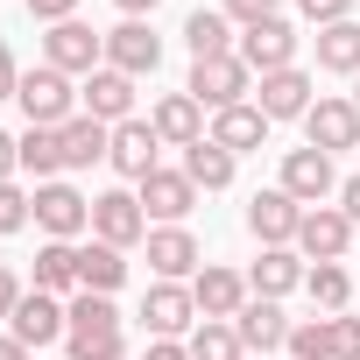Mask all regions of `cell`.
Here are the masks:
<instances>
[{"instance_id": "cell-1", "label": "cell", "mask_w": 360, "mask_h": 360, "mask_svg": "<svg viewBox=\"0 0 360 360\" xmlns=\"http://www.w3.org/2000/svg\"><path fill=\"white\" fill-rule=\"evenodd\" d=\"M15 106L29 113V127H64V120H78V85L57 64H36V71H22Z\"/></svg>"}, {"instance_id": "cell-2", "label": "cell", "mask_w": 360, "mask_h": 360, "mask_svg": "<svg viewBox=\"0 0 360 360\" xmlns=\"http://www.w3.org/2000/svg\"><path fill=\"white\" fill-rule=\"evenodd\" d=\"M198 106H212V113H226V106H248V92H255V71L240 64V50L233 57H205V64H191V85H184Z\"/></svg>"}, {"instance_id": "cell-3", "label": "cell", "mask_w": 360, "mask_h": 360, "mask_svg": "<svg viewBox=\"0 0 360 360\" xmlns=\"http://www.w3.org/2000/svg\"><path fill=\"white\" fill-rule=\"evenodd\" d=\"M43 64H57L64 78H92V71L106 64V36L71 15V22H57V29L43 36Z\"/></svg>"}, {"instance_id": "cell-4", "label": "cell", "mask_w": 360, "mask_h": 360, "mask_svg": "<svg viewBox=\"0 0 360 360\" xmlns=\"http://www.w3.org/2000/svg\"><path fill=\"white\" fill-rule=\"evenodd\" d=\"M141 325H148V339H191V332H198V297H191V283H148Z\"/></svg>"}, {"instance_id": "cell-5", "label": "cell", "mask_w": 360, "mask_h": 360, "mask_svg": "<svg viewBox=\"0 0 360 360\" xmlns=\"http://www.w3.org/2000/svg\"><path fill=\"white\" fill-rule=\"evenodd\" d=\"M304 141H311V148H325V155L360 148V106H353V99H339V92H318V99H311V113H304Z\"/></svg>"}, {"instance_id": "cell-6", "label": "cell", "mask_w": 360, "mask_h": 360, "mask_svg": "<svg viewBox=\"0 0 360 360\" xmlns=\"http://www.w3.org/2000/svg\"><path fill=\"white\" fill-rule=\"evenodd\" d=\"M92 240H106V248H134V240H148V212H141V198L134 191H99L92 198Z\"/></svg>"}, {"instance_id": "cell-7", "label": "cell", "mask_w": 360, "mask_h": 360, "mask_svg": "<svg viewBox=\"0 0 360 360\" xmlns=\"http://www.w3.org/2000/svg\"><path fill=\"white\" fill-rule=\"evenodd\" d=\"M36 226H43L50 240H78V233L92 226V198L71 191L64 176H57V184H36Z\"/></svg>"}, {"instance_id": "cell-8", "label": "cell", "mask_w": 360, "mask_h": 360, "mask_svg": "<svg viewBox=\"0 0 360 360\" xmlns=\"http://www.w3.org/2000/svg\"><path fill=\"white\" fill-rule=\"evenodd\" d=\"M297 226H304V205H297L283 184L248 198V233H255L262 248H297Z\"/></svg>"}, {"instance_id": "cell-9", "label": "cell", "mask_w": 360, "mask_h": 360, "mask_svg": "<svg viewBox=\"0 0 360 360\" xmlns=\"http://www.w3.org/2000/svg\"><path fill=\"white\" fill-rule=\"evenodd\" d=\"M353 248V219L339 205H304V226H297V255L304 262H346Z\"/></svg>"}, {"instance_id": "cell-10", "label": "cell", "mask_w": 360, "mask_h": 360, "mask_svg": "<svg viewBox=\"0 0 360 360\" xmlns=\"http://www.w3.org/2000/svg\"><path fill=\"white\" fill-rule=\"evenodd\" d=\"M8 332H15L29 353H36V346H50V339H71V304H57L50 290H29V297L15 304Z\"/></svg>"}, {"instance_id": "cell-11", "label": "cell", "mask_w": 360, "mask_h": 360, "mask_svg": "<svg viewBox=\"0 0 360 360\" xmlns=\"http://www.w3.org/2000/svg\"><path fill=\"white\" fill-rule=\"evenodd\" d=\"M276 184H283L297 205H325V198L339 191V176H332V155L304 141V148H290V155H283V176H276Z\"/></svg>"}, {"instance_id": "cell-12", "label": "cell", "mask_w": 360, "mask_h": 360, "mask_svg": "<svg viewBox=\"0 0 360 360\" xmlns=\"http://www.w3.org/2000/svg\"><path fill=\"white\" fill-rule=\"evenodd\" d=\"M134 198H141V212L148 219H162V226H184V212L198 205V184L184 169H148L141 184H134Z\"/></svg>"}, {"instance_id": "cell-13", "label": "cell", "mask_w": 360, "mask_h": 360, "mask_svg": "<svg viewBox=\"0 0 360 360\" xmlns=\"http://www.w3.org/2000/svg\"><path fill=\"white\" fill-rule=\"evenodd\" d=\"M78 113H92V120H106V127L134 120V78L113 71V64H99V71L78 85Z\"/></svg>"}, {"instance_id": "cell-14", "label": "cell", "mask_w": 360, "mask_h": 360, "mask_svg": "<svg viewBox=\"0 0 360 360\" xmlns=\"http://www.w3.org/2000/svg\"><path fill=\"white\" fill-rule=\"evenodd\" d=\"M106 64L127 71V78H155V64H162V36H155L148 22H120V29H106Z\"/></svg>"}, {"instance_id": "cell-15", "label": "cell", "mask_w": 360, "mask_h": 360, "mask_svg": "<svg viewBox=\"0 0 360 360\" xmlns=\"http://www.w3.org/2000/svg\"><path fill=\"white\" fill-rule=\"evenodd\" d=\"M240 64L255 71V78H269V71H290L297 64V29L276 15V22H262V29H240Z\"/></svg>"}, {"instance_id": "cell-16", "label": "cell", "mask_w": 360, "mask_h": 360, "mask_svg": "<svg viewBox=\"0 0 360 360\" xmlns=\"http://www.w3.org/2000/svg\"><path fill=\"white\" fill-rule=\"evenodd\" d=\"M191 297H198V318H226V325H233V318H240V304H248L255 290H248V276H240V269L205 262V269L191 276Z\"/></svg>"}, {"instance_id": "cell-17", "label": "cell", "mask_w": 360, "mask_h": 360, "mask_svg": "<svg viewBox=\"0 0 360 360\" xmlns=\"http://www.w3.org/2000/svg\"><path fill=\"white\" fill-rule=\"evenodd\" d=\"M155 148H162V134H155L148 120H120V127H113V148H106V162L127 176V184H141L148 169H162V162H155Z\"/></svg>"}, {"instance_id": "cell-18", "label": "cell", "mask_w": 360, "mask_h": 360, "mask_svg": "<svg viewBox=\"0 0 360 360\" xmlns=\"http://www.w3.org/2000/svg\"><path fill=\"white\" fill-rule=\"evenodd\" d=\"M233 332H240L248 353H283V346H290V318H283L276 297H248L240 318H233Z\"/></svg>"}, {"instance_id": "cell-19", "label": "cell", "mask_w": 360, "mask_h": 360, "mask_svg": "<svg viewBox=\"0 0 360 360\" xmlns=\"http://www.w3.org/2000/svg\"><path fill=\"white\" fill-rule=\"evenodd\" d=\"M148 127L162 134V148H191V141H205V106L191 92H162L155 113H148Z\"/></svg>"}, {"instance_id": "cell-20", "label": "cell", "mask_w": 360, "mask_h": 360, "mask_svg": "<svg viewBox=\"0 0 360 360\" xmlns=\"http://www.w3.org/2000/svg\"><path fill=\"white\" fill-rule=\"evenodd\" d=\"M148 269H155V283H191L198 276V240L184 226H148Z\"/></svg>"}, {"instance_id": "cell-21", "label": "cell", "mask_w": 360, "mask_h": 360, "mask_svg": "<svg viewBox=\"0 0 360 360\" xmlns=\"http://www.w3.org/2000/svg\"><path fill=\"white\" fill-rule=\"evenodd\" d=\"M304 276H311V262L297 255V248H262V262L248 269V290L255 297H290V290H304Z\"/></svg>"}, {"instance_id": "cell-22", "label": "cell", "mask_w": 360, "mask_h": 360, "mask_svg": "<svg viewBox=\"0 0 360 360\" xmlns=\"http://www.w3.org/2000/svg\"><path fill=\"white\" fill-rule=\"evenodd\" d=\"M255 92H262L255 106H262L269 120H304V113H311V71H297V64H290V71H269Z\"/></svg>"}, {"instance_id": "cell-23", "label": "cell", "mask_w": 360, "mask_h": 360, "mask_svg": "<svg viewBox=\"0 0 360 360\" xmlns=\"http://www.w3.org/2000/svg\"><path fill=\"white\" fill-rule=\"evenodd\" d=\"M269 113L262 106H226V113H212V141L226 148V155H248V148H262L269 141Z\"/></svg>"}, {"instance_id": "cell-24", "label": "cell", "mask_w": 360, "mask_h": 360, "mask_svg": "<svg viewBox=\"0 0 360 360\" xmlns=\"http://www.w3.org/2000/svg\"><path fill=\"white\" fill-rule=\"evenodd\" d=\"M184 50H191V64H205V57H233L240 36H233V22H226L219 8H198V15L184 22Z\"/></svg>"}, {"instance_id": "cell-25", "label": "cell", "mask_w": 360, "mask_h": 360, "mask_svg": "<svg viewBox=\"0 0 360 360\" xmlns=\"http://www.w3.org/2000/svg\"><path fill=\"white\" fill-rule=\"evenodd\" d=\"M106 148H113L106 120H92V113L64 120V169H92V162H106Z\"/></svg>"}, {"instance_id": "cell-26", "label": "cell", "mask_w": 360, "mask_h": 360, "mask_svg": "<svg viewBox=\"0 0 360 360\" xmlns=\"http://www.w3.org/2000/svg\"><path fill=\"white\" fill-rule=\"evenodd\" d=\"M15 148H22V169L36 176V184H57V169H64V127H29V134H15Z\"/></svg>"}, {"instance_id": "cell-27", "label": "cell", "mask_w": 360, "mask_h": 360, "mask_svg": "<svg viewBox=\"0 0 360 360\" xmlns=\"http://www.w3.org/2000/svg\"><path fill=\"white\" fill-rule=\"evenodd\" d=\"M36 290H50V297H78V240H43L36 248Z\"/></svg>"}, {"instance_id": "cell-28", "label": "cell", "mask_w": 360, "mask_h": 360, "mask_svg": "<svg viewBox=\"0 0 360 360\" xmlns=\"http://www.w3.org/2000/svg\"><path fill=\"white\" fill-rule=\"evenodd\" d=\"M120 283H127V255H120V248H106V240L78 248V290H99V297H113Z\"/></svg>"}, {"instance_id": "cell-29", "label": "cell", "mask_w": 360, "mask_h": 360, "mask_svg": "<svg viewBox=\"0 0 360 360\" xmlns=\"http://www.w3.org/2000/svg\"><path fill=\"white\" fill-rule=\"evenodd\" d=\"M233 162H240V155H226V148H219L212 134L184 148V176H191L198 191H226V184H233Z\"/></svg>"}, {"instance_id": "cell-30", "label": "cell", "mask_w": 360, "mask_h": 360, "mask_svg": "<svg viewBox=\"0 0 360 360\" xmlns=\"http://www.w3.org/2000/svg\"><path fill=\"white\" fill-rule=\"evenodd\" d=\"M318 71L360 78V22H332V29H318Z\"/></svg>"}, {"instance_id": "cell-31", "label": "cell", "mask_w": 360, "mask_h": 360, "mask_svg": "<svg viewBox=\"0 0 360 360\" xmlns=\"http://www.w3.org/2000/svg\"><path fill=\"white\" fill-rule=\"evenodd\" d=\"M304 290H311V304H318L325 318H339V311H346V297H353V276H346L339 262H311Z\"/></svg>"}, {"instance_id": "cell-32", "label": "cell", "mask_w": 360, "mask_h": 360, "mask_svg": "<svg viewBox=\"0 0 360 360\" xmlns=\"http://www.w3.org/2000/svg\"><path fill=\"white\" fill-rule=\"evenodd\" d=\"M184 346H191V360H240V353H248V346H240V332H233L226 318H205Z\"/></svg>"}, {"instance_id": "cell-33", "label": "cell", "mask_w": 360, "mask_h": 360, "mask_svg": "<svg viewBox=\"0 0 360 360\" xmlns=\"http://www.w3.org/2000/svg\"><path fill=\"white\" fill-rule=\"evenodd\" d=\"M71 332H120V311H113V297H99V290H78V297H71Z\"/></svg>"}, {"instance_id": "cell-34", "label": "cell", "mask_w": 360, "mask_h": 360, "mask_svg": "<svg viewBox=\"0 0 360 360\" xmlns=\"http://www.w3.org/2000/svg\"><path fill=\"white\" fill-rule=\"evenodd\" d=\"M290 360H332V339H325V318H304V325H290V346H283Z\"/></svg>"}, {"instance_id": "cell-35", "label": "cell", "mask_w": 360, "mask_h": 360, "mask_svg": "<svg viewBox=\"0 0 360 360\" xmlns=\"http://www.w3.org/2000/svg\"><path fill=\"white\" fill-rule=\"evenodd\" d=\"M71 360H127V332H71Z\"/></svg>"}, {"instance_id": "cell-36", "label": "cell", "mask_w": 360, "mask_h": 360, "mask_svg": "<svg viewBox=\"0 0 360 360\" xmlns=\"http://www.w3.org/2000/svg\"><path fill=\"white\" fill-rule=\"evenodd\" d=\"M36 219V191H22V184H0V233H22Z\"/></svg>"}, {"instance_id": "cell-37", "label": "cell", "mask_w": 360, "mask_h": 360, "mask_svg": "<svg viewBox=\"0 0 360 360\" xmlns=\"http://www.w3.org/2000/svg\"><path fill=\"white\" fill-rule=\"evenodd\" d=\"M325 339H332V360H360V318H325Z\"/></svg>"}, {"instance_id": "cell-38", "label": "cell", "mask_w": 360, "mask_h": 360, "mask_svg": "<svg viewBox=\"0 0 360 360\" xmlns=\"http://www.w3.org/2000/svg\"><path fill=\"white\" fill-rule=\"evenodd\" d=\"M219 15L233 29H262V22H276V0H219Z\"/></svg>"}, {"instance_id": "cell-39", "label": "cell", "mask_w": 360, "mask_h": 360, "mask_svg": "<svg viewBox=\"0 0 360 360\" xmlns=\"http://www.w3.org/2000/svg\"><path fill=\"white\" fill-rule=\"evenodd\" d=\"M297 15L311 29H332V22H353V0H297Z\"/></svg>"}, {"instance_id": "cell-40", "label": "cell", "mask_w": 360, "mask_h": 360, "mask_svg": "<svg viewBox=\"0 0 360 360\" xmlns=\"http://www.w3.org/2000/svg\"><path fill=\"white\" fill-rule=\"evenodd\" d=\"M29 15L57 29V22H71V15H78V0H29Z\"/></svg>"}, {"instance_id": "cell-41", "label": "cell", "mask_w": 360, "mask_h": 360, "mask_svg": "<svg viewBox=\"0 0 360 360\" xmlns=\"http://www.w3.org/2000/svg\"><path fill=\"white\" fill-rule=\"evenodd\" d=\"M22 92V64H15V50L0 43V99H15Z\"/></svg>"}, {"instance_id": "cell-42", "label": "cell", "mask_w": 360, "mask_h": 360, "mask_svg": "<svg viewBox=\"0 0 360 360\" xmlns=\"http://www.w3.org/2000/svg\"><path fill=\"white\" fill-rule=\"evenodd\" d=\"M29 290H22V276L15 269H0V318H15V304H22Z\"/></svg>"}, {"instance_id": "cell-43", "label": "cell", "mask_w": 360, "mask_h": 360, "mask_svg": "<svg viewBox=\"0 0 360 360\" xmlns=\"http://www.w3.org/2000/svg\"><path fill=\"white\" fill-rule=\"evenodd\" d=\"M141 360H191V346H184V339H148Z\"/></svg>"}, {"instance_id": "cell-44", "label": "cell", "mask_w": 360, "mask_h": 360, "mask_svg": "<svg viewBox=\"0 0 360 360\" xmlns=\"http://www.w3.org/2000/svg\"><path fill=\"white\" fill-rule=\"evenodd\" d=\"M15 169H22V148H15V134H0V184H15Z\"/></svg>"}, {"instance_id": "cell-45", "label": "cell", "mask_w": 360, "mask_h": 360, "mask_svg": "<svg viewBox=\"0 0 360 360\" xmlns=\"http://www.w3.org/2000/svg\"><path fill=\"white\" fill-rule=\"evenodd\" d=\"M339 212L360 226V176H346V184H339Z\"/></svg>"}, {"instance_id": "cell-46", "label": "cell", "mask_w": 360, "mask_h": 360, "mask_svg": "<svg viewBox=\"0 0 360 360\" xmlns=\"http://www.w3.org/2000/svg\"><path fill=\"white\" fill-rule=\"evenodd\" d=\"M113 8H120L127 22H141V15H155V8H162V0H113Z\"/></svg>"}, {"instance_id": "cell-47", "label": "cell", "mask_w": 360, "mask_h": 360, "mask_svg": "<svg viewBox=\"0 0 360 360\" xmlns=\"http://www.w3.org/2000/svg\"><path fill=\"white\" fill-rule=\"evenodd\" d=\"M0 360H29V346H22L15 332H0Z\"/></svg>"}, {"instance_id": "cell-48", "label": "cell", "mask_w": 360, "mask_h": 360, "mask_svg": "<svg viewBox=\"0 0 360 360\" xmlns=\"http://www.w3.org/2000/svg\"><path fill=\"white\" fill-rule=\"evenodd\" d=\"M353 106H360V78H353Z\"/></svg>"}]
</instances>
